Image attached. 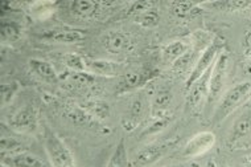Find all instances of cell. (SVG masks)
Here are the masks:
<instances>
[{
    "instance_id": "cell-1",
    "label": "cell",
    "mask_w": 251,
    "mask_h": 167,
    "mask_svg": "<svg viewBox=\"0 0 251 167\" xmlns=\"http://www.w3.org/2000/svg\"><path fill=\"white\" fill-rule=\"evenodd\" d=\"M251 93V83L245 81L234 85L233 88H230L227 92L222 96V98L218 102L214 114H213V123L222 122L226 117H229L234 110L238 106H241L245 100L249 98Z\"/></svg>"
},
{
    "instance_id": "cell-2",
    "label": "cell",
    "mask_w": 251,
    "mask_h": 167,
    "mask_svg": "<svg viewBox=\"0 0 251 167\" xmlns=\"http://www.w3.org/2000/svg\"><path fill=\"white\" fill-rule=\"evenodd\" d=\"M44 146L52 167H75L72 151L52 129L44 130Z\"/></svg>"
},
{
    "instance_id": "cell-3",
    "label": "cell",
    "mask_w": 251,
    "mask_h": 167,
    "mask_svg": "<svg viewBox=\"0 0 251 167\" xmlns=\"http://www.w3.org/2000/svg\"><path fill=\"white\" fill-rule=\"evenodd\" d=\"M225 49V44L221 39H214L210 43V44L203 49L201 56L199 57L197 62L193 66V69L191 71L189 76H188V80H186L185 88L186 90H189L192 85L197 81L199 79H201L209 69H212L214 62L217 61V58L220 56V53Z\"/></svg>"
},
{
    "instance_id": "cell-4",
    "label": "cell",
    "mask_w": 251,
    "mask_h": 167,
    "mask_svg": "<svg viewBox=\"0 0 251 167\" xmlns=\"http://www.w3.org/2000/svg\"><path fill=\"white\" fill-rule=\"evenodd\" d=\"M230 65V55L229 52L224 49L220 56L217 58V61L213 65L212 73H210V80H209V96H208V105H214L224 90L225 86L226 76L229 71Z\"/></svg>"
},
{
    "instance_id": "cell-5",
    "label": "cell",
    "mask_w": 251,
    "mask_h": 167,
    "mask_svg": "<svg viewBox=\"0 0 251 167\" xmlns=\"http://www.w3.org/2000/svg\"><path fill=\"white\" fill-rule=\"evenodd\" d=\"M176 142L168 141V142H157V143H151V145L144 146L143 149H140L135 154L134 158V167H150L159 162L164 155H167L174 149Z\"/></svg>"
},
{
    "instance_id": "cell-6",
    "label": "cell",
    "mask_w": 251,
    "mask_h": 167,
    "mask_svg": "<svg viewBox=\"0 0 251 167\" xmlns=\"http://www.w3.org/2000/svg\"><path fill=\"white\" fill-rule=\"evenodd\" d=\"M214 145H216L214 133L208 132V130L200 132L186 142L181 151V155L186 159L197 158V157H201V155L210 151L214 147Z\"/></svg>"
},
{
    "instance_id": "cell-7",
    "label": "cell",
    "mask_w": 251,
    "mask_h": 167,
    "mask_svg": "<svg viewBox=\"0 0 251 167\" xmlns=\"http://www.w3.org/2000/svg\"><path fill=\"white\" fill-rule=\"evenodd\" d=\"M11 128L20 133H32L37 129V113L33 106L25 105L16 110L9 118Z\"/></svg>"
},
{
    "instance_id": "cell-8",
    "label": "cell",
    "mask_w": 251,
    "mask_h": 167,
    "mask_svg": "<svg viewBox=\"0 0 251 167\" xmlns=\"http://www.w3.org/2000/svg\"><path fill=\"white\" fill-rule=\"evenodd\" d=\"M103 48L111 55H126L132 49V40L130 36L121 31L107 32L102 37Z\"/></svg>"
},
{
    "instance_id": "cell-9",
    "label": "cell",
    "mask_w": 251,
    "mask_h": 167,
    "mask_svg": "<svg viewBox=\"0 0 251 167\" xmlns=\"http://www.w3.org/2000/svg\"><path fill=\"white\" fill-rule=\"evenodd\" d=\"M1 165L5 167H50L44 159L29 151L1 155Z\"/></svg>"
},
{
    "instance_id": "cell-10",
    "label": "cell",
    "mask_w": 251,
    "mask_h": 167,
    "mask_svg": "<svg viewBox=\"0 0 251 167\" xmlns=\"http://www.w3.org/2000/svg\"><path fill=\"white\" fill-rule=\"evenodd\" d=\"M213 69V68H212ZM212 69H209L205 75L196 81L188 90V97H186V104L189 105L191 109H197L202 101L209 96V80H210V73Z\"/></svg>"
},
{
    "instance_id": "cell-11",
    "label": "cell",
    "mask_w": 251,
    "mask_h": 167,
    "mask_svg": "<svg viewBox=\"0 0 251 167\" xmlns=\"http://www.w3.org/2000/svg\"><path fill=\"white\" fill-rule=\"evenodd\" d=\"M251 137V110L245 111L242 115H239L233 123V128L229 136V143L235 145L239 142L245 141Z\"/></svg>"
},
{
    "instance_id": "cell-12",
    "label": "cell",
    "mask_w": 251,
    "mask_h": 167,
    "mask_svg": "<svg viewBox=\"0 0 251 167\" xmlns=\"http://www.w3.org/2000/svg\"><path fill=\"white\" fill-rule=\"evenodd\" d=\"M44 37L54 43H61V44H75L78 41H82L86 39V32L81 29H53V31L47 32Z\"/></svg>"
},
{
    "instance_id": "cell-13",
    "label": "cell",
    "mask_w": 251,
    "mask_h": 167,
    "mask_svg": "<svg viewBox=\"0 0 251 167\" xmlns=\"http://www.w3.org/2000/svg\"><path fill=\"white\" fill-rule=\"evenodd\" d=\"M146 111H147V101H146V98L143 96L135 97L132 102L130 104L128 114H127V118L123 122V126L127 130L134 129L138 125L139 121H142L144 118Z\"/></svg>"
},
{
    "instance_id": "cell-14",
    "label": "cell",
    "mask_w": 251,
    "mask_h": 167,
    "mask_svg": "<svg viewBox=\"0 0 251 167\" xmlns=\"http://www.w3.org/2000/svg\"><path fill=\"white\" fill-rule=\"evenodd\" d=\"M29 68L37 77L47 81V83L54 84L58 81V75H57L54 66L50 62L40 60V58H32L29 61Z\"/></svg>"
},
{
    "instance_id": "cell-15",
    "label": "cell",
    "mask_w": 251,
    "mask_h": 167,
    "mask_svg": "<svg viewBox=\"0 0 251 167\" xmlns=\"http://www.w3.org/2000/svg\"><path fill=\"white\" fill-rule=\"evenodd\" d=\"M87 72L100 76H117L122 71L119 62L108 60H86Z\"/></svg>"
},
{
    "instance_id": "cell-16",
    "label": "cell",
    "mask_w": 251,
    "mask_h": 167,
    "mask_svg": "<svg viewBox=\"0 0 251 167\" xmlns=\"http://www.w3.org/2000/svg\"><path fill=\"white\" fill-rule=\"evenodd\" d=\"M189 52V44L184 40H175L172 43H169L163 48V58L165 62L175 64L180 60L182 56H185Z\"/></svg>"
},
{
    "instance_id": "cell-17",
    "label": "cell",
    "mask_w": 251,
    "mask_h": 167,
    "mask_svg": "<svg viewBox=\"0 0 251 167\" xmlns=\"http://www.w3.org/2000/svg\"><path fill=\"white\" fill-rule=\"evenodd\" d=\"M70 11L78 18H93L100 11V3L94 0H74L70 3Z\"/></svg>"
},
{
    "instance_id": "cell-18",
    "label": "cell",
    "mask_w": 251,
    "mask_h": 167,
    "mask_svg": "<svg viewBox=\"0 0 251 167\" xmlns=\"http://www.w3.org/2000/svg\"><path fill=\"white\" fill-rule=\"evenodd\" d=\"M201 5H206L209 8L222 11V12H235V11H243L247 7H250L251 1L249 0H216V1L202 3Z\"/></svg>"
},
{
    "instance_id": "cell-19",
    "label": "cell",
    "mask_w": 251,
    "mask_h": 167,
    "mask_svg": "<svg viewBox=\"0 0 251 167\" xmlns=\"http://www.w3.org/2000/svg\"><path fill=\"white\" fill-rule=\"evenodd\" d=\"M106 167H130V161H128L127 149H126V142L123 138L118 142L117 147L114 150L113 155L108 159V163Z\"/></svg>"
},
{
    "instance_id": "cell-20",
    "label": "cell",
    "mask_w": 251,
    "mask_h": 167,
    "mask_svg": "<svg viewBox=\"0 0 251 167\" xmlns=\"http://www.w3.org/2000/svg\"><path fill=\"white\" fill-rule=\"evenodd\" d=\"M134 22L139 26L143 27V28H155L160 22V13H159L155 5V7H152V8L144 11V12L135 15Z\"/></svg>"
},
{
    "instance_id": "cell-21",
    "label": "cell",
    "mask_w": 251,
    "mask_h": 167,
    "mask_svg": "<svg viewBox=\"0 0 251 167\" xmlns=\"http://www.w3.org/2000/svg\"><path fill=\"white\" fill-rule=\"evenodd\" d=\"M172 102V92L169 89H160L157 90L152 101V109L156 113H165V110Z\"/></svg>"
},
{
    "instance_id": "cell-22",
    "label": "cell",
    "mask_w": 251,
    "mask_h": 167,
    "mask_svg": "<svg viewBox=\"0 0 251 167\" xmlns=\"http://www.w3.org/2000/svg\"><path fill=\"white\" fill-rule=\"evenodd\" d=\"M201 5L193 1H175L172 3V12L176 18L188 19L193 16Z\"/></svg>"
},
{
    "instance_id": "cell-23",
    "label": "cell",
    "mask_w": 251,
    "mask_h": 167,
    "mask_svg": "<svg viewBox=\"0 0 251 167\" xmlns=\"http://www.w3.org/2000/svg\"><path fill=\"white\" fill-rule=\"evenodd\" d=\"M171 119H172V117H169V115L159 114L152 122H150L147 126H146V129L142 132V137L152 136V134H156V133L161 132L163 129L168 126L169 122H171Z\"/></svg>"
},
{
    "instance_id": "cell-24",
    "label": "cell",
    "mask_w": 251,
    "mask_h": 167,
    "mask_svg": "<svg viewBox=\"0 0 251 167\" xmlns=\"http://www.w3.org/2000/svg\"><path fill=\"white\" fill-rule=\"evenodd\" d=\"M0 147H1V155L15 154L24 151V145L22 142L16 139L15 137H5L4 134L1 136L0 139Z\"/></svg>"
},
{
    "instance_id": "cell-25",
    "label": "cell",
    "mask_w": 251,
    "mask_h": 167,
    "mask_svg": "<svg viewBox=\"0 0 251 167\" xmlns=\"http://www.w3.org/2000/svg\"><path fill=\"white\" fill-rule=\"evenodd\" d=\"M148 79H150V77H148L147 73H144V72L130 71L125 75V81H123V84H125V88L134 89L140 86V85L146 83Z\"/></svg>"
},
{
    "instance_id": "cell-26",
    "label": "cell",
    "mask_w": 251,
    "mask_h": 167,
    "mask_svg": "<svg viewBox=\"0 0 251 167\" xmlns=\"http://www.w3.org/2000/svg\"><path fill=\"white\" fill-rule=\"evenodd\" d=\"M64 61H65L68 68H70L72 71L77 72V73H85V72H87L86 60L83 57H81L79 55L68 53L65 57H64Z\"/></svg>"
},
{
    "instance_id": "cell-27",
    "label": "cell",
    "mask_w": 251,
    "mask_h": 167,
    "mask_svg": "<svg viewBox=\"0 0 251 167\" xmlns=\"http://www.w3.org/2000/svg\"><path fill=\"white\" fill-rule=\"evenodd\" d=\"M19 37H20V27L16 23H1V39H3V41H15Z\"/></svg>"
},
{
    "instance_id": "cell-28",
    "label": "cell",
    "mask_w": 251,
    "mask_h": 167,
    "mask_svg": "<svg viewBox=\"0 0 251 167\" xmlns=\"http://www.w3.org/2000/svg\"><path fill=\"white\" fill-rule=\"evenodd\" d=\"M86 109L91 115H94V117L100 119L107 118L108 113H110V108H108V105L104 101L87 102Z\"/></svg>"
},
{
    "instance_id": "cell-29",
    "label": "cell",
    "mask_w": 251,
    "mask_h": 167,
    "mask_svg": "<svg viewBox=\"0 0 251 167\" xmlns=\"http://www.w3.org/2000/svg\"><path fill=\"white\" fill-rule=\"evenodd\" d=\"M1 104L7 105L12 101V98L16 96V93L19 90V84L16 81H9V83L1 84Z\"/></svg>"
},
{
    "instance_id": "cell-30",
    "label": "cell",
    "mask_w": 251,
    "mask_h": 167,
    "mask_svg": "<svg viewBox=\"0 0 251 167\" xmlns=\"http://www.w3.org/2000/svg\"><path fill=\"white\" fill-rule=\"evenodd\" d=\"M152 7H155V3L148 1V0H140V1H135V3H132V4H131L130 8H128V12H127V15L134 18L135 15H139V13L144 12V11H147V9L152 8Z\"/></svg>"
},
{
    "instance_id": "cell-31",
    "label": "cell",
    "mask_w": 251,
    "mask_h": 167,
    "mask_svg": "<svg viewBox=\"0 0 251 167\" xmlns=\"http://www.w3.org/2000/svg\"><path fill=\"white\" fill-rule=\"evenodd\" d=\"M242 48H243V55H245V57L251 58V31L247 32L246 36H245Z\"/></svg>"
},
{
    "instance_id": "cell-32",
    "label": "cell",
    "mask_w": 251,
    "mask_h": 167,
    "mask_svg": "<svg viewBox=\"0 0 251 167\" xmlns=\"http://www.w3.org/2000/svg\"><path fill=\"white\" fill-rule=\"evenodd\" d=\"M167 167H202L201 163L197 162V161H186V162L177 163V165H171V166Z\"/></svg>"
},
{
    "instance_id": "cell-33",
    "label": "cell",
    "mask_w": 251,
    "mask_h": 167,
    "mask_svg": "<svg viewBox=\"0 0 251 167\" xmlns=\"http://www.w3.org/2000/svg\"><path fill=\"white\" fill-rule=\"evenodd\" d=\"M242 162L245 167H251V155H246V157L243 158Z\"/></svg>"
},
{
    "instance_id": "cell-34",
    "label": "cell",
    "mask_w": 251,
    "mask_h": 167,
    "mask_svg": "<svg viewBox=\"0 0 251 167\" xmlns=\"http://www.w3.org/2000/svg\"><path fill=\"white\" fill-rule=\"evenodd\" d=\"M245 71L249 76H251V58H249V61H247L246 66H245Z\"/></svg>"
},
{
    "instance_id": "cell-35",
    "label": "cell",
    "mask_w": 251,
    "mask_h": 167,
    "mask_svg": "<svg viewBox=\"0 0 251 167\" xmlns=\"http://www.w3.org/2000/svg\"><path fill=\"white\" fill-rule=\"evenodd\" d=\"M205 167H217V166L213 162H210V163H208V165H206V166H205Z\"/></svg>"
},
{
    "instance_id": "cell-36",
    "label": "cell",
    "mask_w": 251,
    "mask_h": 167,
    "mask_svg": "<svg viewBox=\"0 0 251 167\" xmlns=\"http://www.w3.org/2000/svg\"><path fill=\"white\" fill-rule=\"evenodd\" d=\"M217 167H230V166H227V165H225V163H222V165H218Z\"/></svg>"
},
{
    "instance_id": "cell-37",
    "label": "cell",
    "mask_w": 251,
    "mask_h": 167,
    "mask_svg": "<svg viewBox=\"0 0 251 167\" xmlns=\"http://www.w3.org/2000/svg\"><path fill=\"white\" fill-rule=\"evenodd\" d=\"M249 100H250V101H251V93H250V96H249Z\"/></svg>"
}]
</instances>
